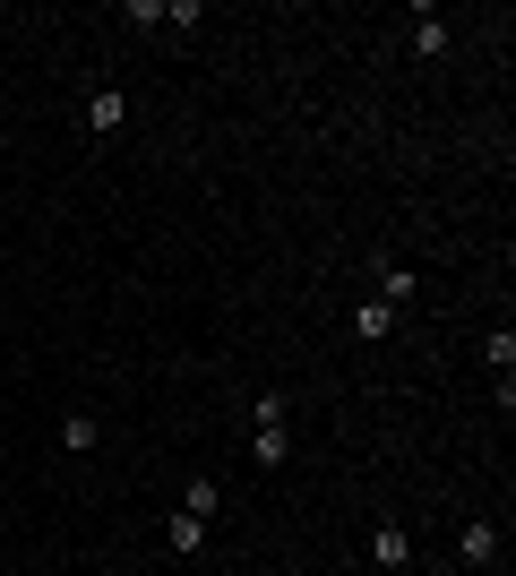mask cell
Returning <instances> with one entry per match:
<instances>
[{
  "label": "cell",
  "mask_w": 516,
  "mask_h": 576,
  "mask_svg": "<svg viewBox=\"0 0 516 576\" xmlns=\"http://www.w3.org/2000/svg\"><path fill=\"white\" fill-rule=\"evenodd\" d=\"M250 456H258V465H267V474L285 465V396H276V387L258 396V439H250Z\"/></svg>",
  "instance_id": "cell-1"
},
{
  "label": "cell",
  "mask_w": 516,
  "mask_h": 576,
  "mask_svg": "<svg viewBox=\"0 0 516 576\" xmlns=\"http://www.w3.org/2000/svg\"><path fill=\"white\" fill-rule=\"evenodd\" d=\"M414 292H421V267H405V258H379V292H370V301H387V310H405Z\"/></svg>",
  "instance_id": "cell-2"
},
{
  "label": "cell",
  "mask_w": 516,
  "mask_h": 576,
  "mask_svg": "<svg viewBox=\"0 0 516 576\" xmlns=\"http://www.w3.org/2000/svg\"><path fill=\"white\" fill-rule=\"evenodd\" d=\"M456 559H465V568H490V559H499V525H490V516H474V525L456 534Z\"/></svg>",
  "instance_id": "cell-3"
},
{
  "label": "cell",
  "mask_w": 516,
  "mask_h": 576,
  "mask_svg": "<svg viewBox=\"0 0 516 576\" xmlns=\"http://www.w3.org/2000/svg\"><path fill=\"white\" fill-rule=\"evenodd\" d=\"M121 121H129V96H112V87H96V96H87V129H96V138H112Z\"/></svg>",
  "instance_id": "cell-4"
},
{
  "label": "cell",
  "mask_w": 516,
  "mask_h": 576,
  "mask_svg": "<svg viewBox=\"0 0 516 576\" xmlns=\"http://www.w3.org/2000/svg\"><path fill=\"white\" fill-rule=\"evenodd\" d=\"M354 336L361 345H387V336H396V310H387V301H354Z\"/></svg>",
  "instance_id": "cell-5"
},
{
  "label": "cell",
  "mask_w": 516,
  "mask_h": 576,
  "mask_svg": "<svg viewBox=\"0 0 516 576\" xmlns=\"http://www.w3.org/2000/svg\"><path fill=\"white\" fill-rule=\"evenodd\" d=\"M370 559H379V568H405V559H414V534H405V525H379V534H370Z\"/></svg>",
  "instance_id": "cell-6"
},
{
  "label": "cell",
  "mask_w": 516,
  "mask_h": 576,
  "mask_svg": "<svg viewBox=\"0 0 516 576\" xmlns=\"http://www.w3.org/2000/svg\"><path fill=\"white\" fill-rule=\"evenodd\" d=\"M448 43H456V34H448V18H430V9H421V18H414V52H421V61H439Z\"/></svg>",
  "instance_id": "cell-7"
},
{
  "label": "cell",
  "mask_w": 516,
  "mask_h": 576,
  "mask_svg": "<svg viewBox=\"0 0 516 576\" xmlns=\"http://www.w3.org/2000/svg\"><path fill=\"white\" fill-rule=\"evenodd\" d=\"M216 508H225V490H216V481L198 474L190 490H181V516H198V525H216Z\"/></svg>",
  "instance_id": "cell-8"
},
{
  "label": "cell",
  "mask_w": 516,
  "mask_h": 576,
  "mask_svg": "<svg viewBox=\"0 0 516 576\" xmlns=\"http://www.w3.org/2000/svg\"><path fill=\"white\" fill-rule=\"evenodd\" d=\"M96 439H103L96 414H69V421H61V448H69V456H96Z\"/></svg>",
  "instance_id": "cell-9"
},
{
  "label": "cell",
  "mask_w": 516,
  "mask_h": 576,
  "mask_svg": "<svg viewBox=\"0 0 516 576\" xmlns=\"http://www.w3.org/2000/svg\"><path fill=\"white\" fill-rule=\"evenodd\" d=\"M490 370H499V396H508V370H516V336H508V327H490Z\"/></svg>",
  "instance_id": "cell-10"
},
{
  "label": "cell",
  "mask_w": 516,
  "mask_h": 576,
  "mask_svg": "<svg viewBox=\"0 0 516 576\" xmlns=\"http://www.w3.org/2000/svg\"><path fill=\"white\" fill-rule=\"evenodd\" d=\"M163 543H172V550H181V559H190V550L207 543V525H198V516H181V508H172V534H163Z\"/></svg>",
  "instance_id": "cell-11"
},
{
  "label": "cell",
  "mask_w": 516,
  "mask_h": 576,
  "mask_svg": "<svg viewBox=\"0 0 516 576\" xmlns=\"http://www.w3.org/2000/svg\"><path fill=\"white\" fill-rule=\"evenodd\" d=\"M0 250H9V241H0Z\"/></svg>",
  "instance_id": "cell-12"
}]
</instances>
